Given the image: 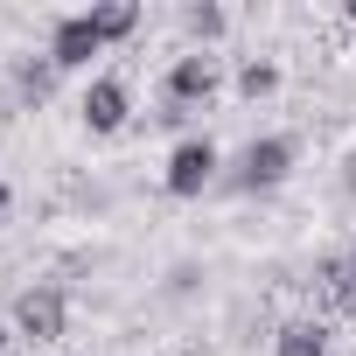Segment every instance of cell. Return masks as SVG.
<instances>
[{"instance_id": "9c48e42d", "label": "cell", "mask_w": 356, "mask_h": 356, "mask_svg": "<svg viewBox=\"0 0 356 356\" xmlns=\"http://www.w3.org/2000/svg\"><path fill=\"white\" fill-rule=\"evenodd\" d=\"M328 342H335V328L321 314H307V321H286L273 335V356H328Z\"/></svg>"}, {"instance_id": "ac0fdd59", "label": "cell", "mask_w": 356, "mask_h": 356, "mask_svg": "<svg viewBox=\"0 0 356 356\" xmlns=\"http://www.w3.org/2000/svg\"><path fill=\"white\" fill-rule=\"evenodd\" d=\"M349 266H356V238H349Z\"/></svg>"}, {"instance_id": "5b68a950", "label": "cell", "mask_w": 356, "mask_h": 356, "mask_svg": "<svg viewBox=\"0 0 356 356\" xmlns=\"http://www.w3.org/2000/svg\"><path fill=\"white\" fill-rule=\"evenodd\" d=\"M307 293H314L321 314H356V266H349V252H314Z\"/></svg>"}, {"instance_id": "2e32d148", "label": "cell", "mask_w": 356, "mask_h": 356, "mask_svg": "<svg viewBox=\"0 0 356 356\" xmlns=\"http://www.w3.org/2000/svg\"><path fill=\"white\" fill-rule=\"evenodd\" d=\"M342 22H349V29H356V0H349V8H342Z\"/></svg>"}, {"instance_id": "ba28073f", "label": "cell", "mask_w": 356, "mask_h": 356, "mask_svg": "<svg viewBox=\"0 0 356 356\" xmlns=\"http://www.w3.org/2000/svg\"><path fill=\"white\" fill-rule=\"evenodd\" d=\"M77 112H84V133H119V126L133 119V91H126V77H91Z\"/></svg>"}, {"instance_id": "7a4b0ae2", "label": "cell", "mask_w": 356, "mask_h": 356, "mask_svg": "<svg viewBox=\"0 0 356 356\" xmlns=\"http://www.w3.org/2000/svg\"><path fill=\"white\" fill-rule=\"evenodd\" d=\"M8 321H15V335H22V342L49 349V342H63V328H70V293H63L56 280H29V286L15 293Z\"/></svg>"}, {"instance_id": "3957f363", "label": "cell", "mask_w": 356, "mask_h": 356, "mask_svg": "<svg viewBox=\"0 0 356 356\" xmlns=\"http://www.w3.org/2000/svg\"><path fill=\"white\" fill-rule=\"evenodd\" d=\"M217 175H224V154H217V140H210V133H189L182 147L168 154V175H161V189L189 203V196L217 189Z\"/></svg>"}, {"instance_id": "8992f818", "label": "cell", "mask_w": 356, "mask_h": 356, "mask_svg": "<svg viewBox=\"0 0 356 356\" xmlns=\"http://www.w3.org/2000/svg\"><path fill=\"white\" fill-rule=\"evenodd\" d=\"M91 56H105V35H98L91 8H84V15H56V22H49V63H56V70H84Z\"/></svg>"}, {"instance_id": "6da1fadb", "label": "cell", "mask_w": 356, "mask_h": 356, "mask_svg": "<svg viewBox=\"0 0 356 356\" xmlns=\"http://www.w3.org/2000/svg\"><path fill=\"white\" fill-rule=\"evenodd\" d=\"M293 133H259V140H245L238 147V161L217 175V189H231V196H266V189H280L286 175H293Z\"/></svg>"}, {"instance_id": "4fadbf2b", "label": "cell", "mask_w": 356, "mask_h": 356, "mask_svg": "<svg viewBox=\"0 0 356 356\" xmlns=\"http://www.w3.org/2000/svg\"><path fill=\"white\" fill-rule=\"evenodd\" d=\"M196 286H203V266H175V273H168V293H175V300L196 293Z\"/></svg>"}, {"instance_id": "8fae6325", "label": "cell", "mask_w": 356, "mask_h": 356, "mask_svg": "<svg viewBox=\"0 0 356 356\" xmlns=\"http://www.w3.org/2000/svg\"><path fill=\"white\" fill-rule=\"evenodd\" d=\"M224 29H231V15L217 8V0H189V8H182V35H189V49H210Z\"/></svg>"}, {"instance_id": "277c9868", "label": "cell", "mask_w": 356, "mask_h": 356, "mask_svg": "<svg viewBox=\"0 0 356 356\" xmlns=\"http://www.w3.org/2000/svg\"><path fill=\"white\" fill-rule=\"evenodd\" d=\"M217 84H224V63H217L210 49H182V56L168 63V77H161V98L182 105V112H203V105L217 98Z\"/></svg>"}, {"instance_id": "52a82bcc", "label": "cell", "mask_w": 356, "mask_h": 356, "mask_svg": "<svg viewBox=\"0 0 356 356\" xmlns=\"http://www.w3.org/2000/svg\"><path fill=\"white\" fill-rule=\"evenodd\" d=\"M56 63H49V49L42 56H15V70H8V91H0V98H8V112H35V105H49L56 98Z\"/></svg>"}, {"instance_id": "9a60e30c", "label": "cell", "mask_w": 356, "mask_h": 356, "mask_svg": "<svg viewBox=\"0 0 356 356\" xmlns=\"http://www.w3.org/2000/svg\"><path fill=\"white\" fill-rule=\"evenodd\" d=\"M8 203H15V196H8V168H0V217H8Z\"/></svg>"}, {"instance_id": "5bb4252c", "label": "cell", "mask_w": 356, "mask_h": 356, "mask_svg": "<svg viewBox=\"0 0 356 356\" xmlns=\"http://www.w3.org/2000/svg\"><path fill=\"white\" fill-rule=\"evenodd\" d=\"M342 196H356V154L342 161Z\"/></svg>"}, {"instance_id": "e0dca14e", "label": "cell", "mask_w": 356, "mask_h": 356, "mask_svg": "<svg viewBox=\"0 0 356 356\" xmlns=\"http://www.w3.org/2000/svg\"><path fill=\"white\" fill-rule=\"evenodd\" d=\"M8 328H15V321H0V349H8Z\"/></svg>"}, {"instance_id": "30bf717a", "label": "cell", "mask_w": 356, "mask_h": 356, "mask_svg": "<svg viewBox=\"0 0 356 356\" xmlns=\"http://www.w3.org/2000/svg\"><path fill=\"white\" fill-rule=\"evenodd\" d=\"M91 22H98V35H105V49H112V42H133L147 15H140V0H98Z\"/></svg>"}, {"instance_id": "7c38bea8", "label": "cell", "mask_w": 356, "mask_h": 356, "mask_svg": "<svg viewBox=\"0 0 356 356\" xmlns=\"http://www.w3.org/2000/svg\"><path fill=\"white\" fill-rule=\"evenodd\" d=\"M273 91H280V63H273V56H245V63H238V98L259 105V98H273Z\"/></svg>"}]
</instances>
